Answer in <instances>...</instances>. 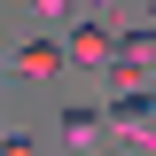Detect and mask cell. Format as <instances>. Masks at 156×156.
Instances as JSON below:
<instances>
[{
  "instance_id": "obj_1",
  "label": "cell",
  "mask_w": 156,
  "mask_h": 156,
  "mask_svg": "<svg viewBox=\"0 0 156 156\" xmlns=\"http://www.w3.org/2000/svg\"><path fill=\"white\" fill-rule=\"evenodd\" d=\"M109 78H117V94H133V86H148V78H156V23H133V31H117Z\"/></svg>"
},
{
  "instance_id": "obj_2",
  "label": "cell",
  "mask_w": 156,
  "mask_h": 156,
  "mask_svg": "<svg viewBox=\"0 0 156 156\" xmlns=\"http://www.w3.org/2000/svg\"><path fill=\"white\" fill-rule=\"evenodd\" d=\"M109 55H117V39L101 31V23H78V31H70V62H86V70H109Z\"/></svg>"
},
{
  "instance_id": "obj_3",
  "label": "cell",
  "mask_w": 156,
  "mask_h": 156,
  "mask_svg": "<svg viewBox=\"0 0 156 156\" xmlns=\"http://www.w3.org/2000/svg\"><path fill=\"white\" fill-rule=\"evenodd\" d=\"M62 70V47L55 39H31V47H16V78H55Z\"/></svg>"
},
{
  "instance_id": "obj_4",
  "label": "cell",
  "mask_w": 156,
  "mask_h": 156,
  "mask_svg": "<svg viewBox=\"0 0 156 156\" xmlns=\"http://www.w3.org/2000/svg\"><path fill=\"white\" fill-rule=\"evenodd\" d=\"M55 125H62V140H70V148H94V133H101V117H94V109H78V101L55 117Z\"/></svg>"
},
{
  "instance_id": "obj_5",
  "label": "cell",
  "mask_w": 156,
  "mask_h": 156,
  "mask_svg": "<svg viewBox=\"0 0 156 156\" xmlns=\"http://www.w3.org/2000/svg\"><path fill=\"white\" fill-rule=\"evenodd\" d=\"M31 8H39V16H47V23H70L78 8H86V0H31Z\"/></svg>"
},
{
  "instance_id": "obj_6",
  "label": "cell",
  "mask_w": 156,
  "mask_h": 156,
  "mask_svg": "<svg viewBox=\"0 0 156 156\" xmlns=\"http://www.w3.org/2000/svg\"><path fill=\"white\" fill-rule=\"evenodd\" d=\"M8 156H31V140H23V133H16V140H8Z\"/></svg>"
},
{
  "instance_id": "obj_7",
  "label": "cell",
  "mask_w": 156,
  "mask_h": 156,
  "mask_svg": "<svg viewBox=\"0 0 156 156\" xmlns=\"http://www.w3.org/2000/svg\"><path fill=\"white\" fill-rule=\"evenodd\" d=\"M86 8H117V0H86Z\"/></svg>"
}]
</instances>
